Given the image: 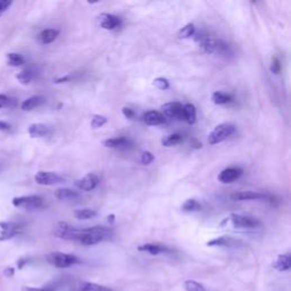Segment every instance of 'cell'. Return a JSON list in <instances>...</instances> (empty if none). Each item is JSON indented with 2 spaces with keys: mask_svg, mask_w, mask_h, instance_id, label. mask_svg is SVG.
Instances as JSON below:
<instances>
[{
  "mask_svg": "<svg viewBox=\"0 0 291 291\" xmlns=\"http://www.w3.org/2000/svg\"><path fill=\"white\" fill-rule=\"evenodd\" d=\"M111 234V230L105 226H92L88 229H80V235L78 241L86 246H92V244L99 243L103 240L107 239Z\"/></svg>",
  "mask_w": 291,
  "mask_h": 291,
  "instance_id": "cell-1",
  "label": "cell"
},
{
  "mask_svg": "<svg viewBox=\"0 0 291 291\" xmlns=\"http://www.w3.org/2000/svg\"><path fill=\"white\" fill-rule=\"evenodd\" d=\"M197 41L199 42V46L206 54H215L224 57H229L230 55H232L230 46L225 44V42H223L222 40H217L214 39V38L207 37L200 38V39H198Z\"/></svg>",
  "mask_w": 291,
  "mask_h": 291,
  "instance_id": "cell-2",
  "label": "cell"
},
{
  "mask_svg": "<svg viewBox=\"0 0 291 291\" xmlns=\"http://www.w3.org/2000/svg\"><path fill=\"white\" fill-rule=\"evenodd\" d=\"M48 260L49 264H52L53 266L58 267V268H66L70 267L72 265L78 264L80 259L77 256L71 255V254H65V252H50L46 257Z\"/></svg>",
  "mask_w": 291,
  "mask_h": 291,
  "instance_id": "cell-3",
  "label": "cell"
},
{
  "mask_svg": "<svg viewBox=\"0 0 291 291\" xmlns=\"http://www.w3.org/2000/svg\"><path fill=\"white\" fill-rule=\"evenodd\" d=\"M235 131V125L232 123H222L217 125L208 136L209 145H217L231 137Z\"/></svg>",
  "mask_w": 291,
  "mask_h": 291,
  "instance_id": "cell-4",
  "label": "cell"
},
{
  "mask_svg": "<svg viewBox=\"0 0 291 291\" xmlns=\"http://www.w3.org/2000/svg\"><path fill=\"white\" fill-rule=\"evenodd\" d=\"M13 205H14L15 207H20V208H24L29 210L38 209L42 207V205H44V198L37 195L16 197L13 199Z\"/></svg>",
  "mask_w": 291,
  "mask_h": 291,
  "instance_id": "cell-5",
  "label": "cell"
},
{
  "mask_svg": "<svg viewBox=\"0 0 291 291\" xmlns=\"http://www.w3.org/2000/svg\"><path fill=\"white\" fill-rule=\"evenodd\" d=\"M54 234L60 239L78 241V238L80 235V229L70 225L69 223L66 222H60L57 223L56 226H55Z\"/></svg>",
  "mask_w": 291,
  "mask_h": 291,
  "instance_id": "cell-6",
  "label": "cell"
},
{
  "mask_svg": "<svg viewBox=\"0 0 291 291\" xmlns=\"http://www.w3.org/2000/svg\"><path fill=\"white\" fill-rule=\"evenodd\" d=\"M230 221L232 225L240 227V229H252V227H257L261 224L258 218L242 214H231Z\"/></svg>",
  "mask_w": 291,
  "mask_h": 291,
  "instance_id": "cell-7",
  "label": "cell"
},
{
  "mask_svg": "<svg viewBox=\"0 0 291 291\" xmlns=\"http://www.w3.org/2000/svg\"><path fill=\"white\" fill-rule=\"evenodd\" d=\"M35 181L40 185H55L58 183H63L65 179L60 174L48 171H40L35 175Z\"/></svg>",
  "mask_w": 291,
  "mask_h": 291,
  "instance_id": "cell-8",
  "label": "cell"
},
{
  "mask_svg": "<svg viewBox=\"0 0 291 291\" xmlns=\"http://www.w3.org/2000/svg\"><path fill=\"white\" fill-rule=\"evenodd\" d=\"M98 24L100 25V28L104 29V30L113 31L121 27L122 21L119 16L108 14V13H103V14H100L98 16Z\"/></svg>",
  "mask_w": 291,
  "mask_h": 291,
  "instance_id": "cell-9",
  "label": "cell"
},
{
  "mask_svg": "<svg viewBox=\"0 0 291 291\" xmlns=\"http://www.w3.org/2000/svg\"><path fill=\"white\" fill-rule=\"evenodd\" d=\"M99 178L94 173H89V174L84 175L83 178L79 179L75 181V187H77L79 190L82 191H91L98 187L99 184Z\"/></svg>",
  "mask_w": 291,
  "mask_h": 291,
  "instance_id": "cell-10",
  "label": "cell"
},
{
  "mask_svg": "<svg viewBox=\"0 0 291 291\" xmlns=\"http://www.w3.org/2000/svg\"><path fill=\"white\" fill-rule=\"evenodd\" d=\"M233 201H248V200H269L271 197L266 193H261L258 191H239L231 196Z\"/></svg>",
  "mask_w": 291,
  "mask_h": 291,
  "instance_id": "cell-11",
  "label": "cell"
},
{
  "mask_svg": "<svg viewBox=\"0 0 291 291\" xmlns=\"http://www.w3.org/2000/svg\"><path fill=\"white\" fill-rule=\"evenodd\" d=\"M182 109L183 105L179 101H172V103L164 104L162 106V114L164 116L171 117V119L182 120Z\"/></svg>",
  "mask_w": 291,
  "mask_h": 291,
  "instance_id": "cell-12",
  "label": "cell"
},
{
  "mask_svg": "<svg viewBox=\"0 0 291 291\" xmlns=\"http://www.w3.org/2000/svg\"><path fill=\"white\" fill-rule=\"evenodd\" d=\"M21 230V226L13 222H0V241H6L15 237Z\"/></svg>",
  "mask_w": 291,
  "mask_h": 291,
  "instance_id": "cell-13",
  "label": "cell"
},
{
  "mask_svg": "<svg viewBox=\"0 0 291 291\" xmlns=\"http://www.w3.org/2000/svg\"><path fill=\"white\" fill-rule=\"evenodd\" d=\"M104 146L107 147V148L119 149V150H128V149L133 148L134 143L128 138L121 137V138L107 139V140L104 141Z\"/></svg>",
  "mask_w": 291,
  "mask_h": 291,
  "instance_id": "cell-14",
  "label": "cell"
},
{
  "mask_svg": "<svg viewBox=\"0 0 291 291\" xmlns=\"http://www.w3.org/2000/svg\"><path fill=\"white\" fill-rule=\"evenodd\" d=\"M242 168L238 166L227 167L223 170L220 174H218V181L222 183H232L233 181L238 180L242 174Z\"/></svg>",
  "mask_w": 291,
  "mask_h": 291,
  "instance_id": "cell-15",
  "label": "cell"
},
{
  "mask_svg": "<svg viewBox=\"0 0 291 291\" xmlns=\"http://www.w3.org/2000/svg\"><path fill=\"white\" fill-rule=\"evenodd\" d=\"M139 251H143V252H148L150 255H159V254H164V252H171L172 250L170 248L164 246V244H159V243H145V244H140L138 247Z\"/></svg>",
  "mask_w": 291,
  "mask_h": 291,
  "instance_id": "cell-16",
  "label": "cell"
},
{
  "mask_svg": "<svg viewBox=\"0 0 291 291\" xmlns=\"http://www.w3.org/2000/svg\"><path fill=\"white\" fill-rule=\"evenodd\" d=\"M143 122L147 125L157 126L165 123V116L161 112L157 111H149L143 115Z\"/></svg>",
  "mask_w": 291,
  "mask_h": 291,
  "instance_id": "cell-17",
  "label": "cell"
},
{
  "mask_svg": "<svg viewBox=\"0 0 291 291\" xmlns=\"http://www.w3.org/2000/svg\"><path fill=\"white\" fill-rule=\"evenodd\" d=\"M28 132L32 138H42V137L48 136V134L50 133V129H49V126H47L46 124L35 123L29 126Z\"/></svg>",
  "mask_w": 291,
  "mask_h": 291,
  "instance_id": "cell-18",
  "label": "cell"
},
{
  "mask_svg": "<svg viewBox=\"0 0 291 291\" xmlns=\"http://www.w3.org/2000/svg\"><path fill=\"white\" fill-rule=\"evenodd\" d=\"M45 101H46L45 97L33 96V97H30V98L25 99L22 103V105H21V108H22L24 112H30L32 111V109H35L37 107L41 106L42 104H45Z\"/></svg>",
  "mask_w": 291,
  "mask_h": 291,
  "instance_id": "cell-19",
  "label": "cell"
},
{
  "mask_svg": "<svg viewBox=\"0 0 291 291\" xmlns=\"http://www.w3.org/2000/svg\"><path fill=\"white\" fill-rule=\"evenodd\" d=\"M55 197L60 200H73L80 197V192L70 188H62L55 191Z\"/></svg>",
  "mask_w": 291,
  "mask_h": 291,
  "instance_id": "cell-20",
  "label": "cell"
},
{
  "mask_svg": "<svg viewBox=\"0 0 291 291\" xmlns=\"http://www.w3.org/2000/svg\"><path fill=\"white\" fill-rule=\"evenodd\" d=\"M273 267L275 268L276 271H280V272L288 271V269L291 267V257H290V255L283 254V255L277 256L276 260L273 263Z\"/></svg>",
  "mask_w": 291,
  "mask_h": 291,
  "instance_id": "cell-21",
  "label": "cell"
},
{
  "mask_svg": "<svg viewBox=\"0 0 291 291\" xmlns=\"http://www.w3.org/2000/svg\"><path fill=\"white\" fill-rule=\"evenodd\" d=\"M58 36H60V30H56V29H47V30L42 31L38 38H39V41L41 44L48 45L56 40Z\"/></svg>",
  "mask_w": 291,
  "mask_h": 291,
  "instance_id": "cell-22",
  "label": "cell"
},
{
  "mask_svg": "<svg viewBox=\"0 0 291 291\" xmlns=\"http://www.w3.org/2000/svg\"><path fill=\"white\" fill-rule=\"evenodd\" d=\"M197 117V111L195 105L187 104L183 106L182 109V120L187 122L188 124H193L196 122Z\"/></svg>",
  "mask_w": 291,
  "mask_h": 291,
  "instance_id": "cell-23",
  "label": "cell"
},
{
  "mask_svg": "<svg viewBox=\"0 0 291 291\" xmlns=\"http://www.w3.org/2000/svg\"><path fill=\"white\" fill-rule=\"evenodd\" d=\"M212 100L214 104L216 105H225L231 103L233 100V97L229 94H225V92L222 91H215L212 95Z\"/></svg>",
  "mask_w": 291,
  "mask_h": 291,
  "instance_id": "cell-24",
  "label": "cell"
},
{
  "mask_svg": "<svg viewBox=\"0 0 291 291\" xmlns=\"http://www.w3.org/2000/svg\"><path fill=\"white\" fill-rule=\"evenodd\" d=\"M74 216L78 218V220H82V221H88L91 220L97 216V212L95 209H90V208H83V209H77L74 210Z\"/></svg>",
  "mask_w": 291,
  "mask_h": 291,
  "instance_id": "cell-25",
  "label": "cell"
},
{
  "mask_svg": "<svg viewBox=\"0 0 291 291\" xmlns=\"http://www.w3.org/2000/svg\"><path fill=\"white\" fill-rule=\"evenodd\" d=\"M181 209L185 213L199 212V210H201V204L196 199H188L183 202L182 206H181Z\"/></svg>",
  "mask_w": 291,
  "mask_h": 291,
  "instance_id": "cell-26",
  "label": "cell"
},
{
  "mask_svg": "<svg viewBox=\"0 0 291 291\" xmlns=\"http://www.w3.org/2000/svg\"><path fill=\"white\" fill-rule=\"evenodd\" d=\"M35 77H36L35 71L31 70V69H25L22 72H20L18 75H16V79H18L22 84H29L33 81Z\"/></svg>",
  "mask_w": 291,
  "mask_h": 291,
  "instance_id": "cell-27",
  "label": "cell"
},
{
  "mask_svg": "<svg viewBox=\"0 0 291 291\" xmlns=\"http://www.w3.org/2000/svg\"><path fill=\"white\" fill-rule=\"evenodd\" d=\"M183 141V136L180 133H174V134H171V136H167L165 137L162 140V145L165 146V147H173V146H176L179 145Z\"/></svg>",
  "mask_w": 291,
  "mask_h": 291,
  "instance_id": "cell-28",
  "label": "cell"
},
{
  "mask_svg": "<svg viewBox=\"0 0 291 291\" xmlns=\"http://www.w3.org/2000/svg\"><path fill=\"white\" fill-rule=\"evenodd\" d=\"M80 291H113V290L105 285L94 283V282H83V283L80 285Z\"/></svg>",
  "mask_w": 291,
  "mask_h": 291,
  "instance_id": "cell-29",
  "label": "cell"
},
{
  "mask_svg": "<svg viewBox=\"0 0 291 291\" xmlns=\"http://www.w3.org/2000/svg\"><path fill=\"white\" fill-rule=\"evenodd\" d=\"M7 63L10 66H21L24 64V57L20 54L11 53L7 55Z\"/></svg>",
  "mask_w": 291,
  "mask_h": 291,
  "instance_id": "cell-30",
  "label": "cell"
},
{
  "mask_svg": "<svg viewBox=\"0 0 291 291\" xmlns=\"http://www.w3.org/2000/svg\"><path fill=\"white\" fill-rule=\"evenodd\" d=\"M195 32H196L195 25L192 23H189L181 29L179 32V38H181V39H189V38L195 36Z\"/></svg>",
  "mask_w": 291,
  "mask_h": 291,
  "instance_id": "cell-31",
  "label": "cell"
},
{
  "mask_svg": "<svg viewBox=\"0 0 291 291\" xmlns=\"http://www.w3.org/2000/svg\"><path fill=\"white\" fill-rule=\"evenodd\" d=\"M184 289L187 291H207L204 285L192 280H187L184 282Z\"/></svg>",
  "mask_w": 291,
  "mask_h": 291,
  "instance_id": "cell-32",
  "label": "cell"
},
{
  "mask_svg": "<svg viewBox=\"0 0 291 291\" xmlns=\"http://www.w3.org/2000/svg\"><path fill=\"white\" fill-rule=\"evenodd\" d=\"M108 122L106 116L103 115H94L91 119V126L94 129H99L101 126H104Z\"/></svg>",
  "mask_w": 291,
  "mask_h": 291,
  "instance_id": "cell-33",
  "label": "cell"
},
{
  "mask_svg": "<svg viewBox=\"0 0 291 291\" xmlns=\"http://www.w3.org/2000/svg\"><path fill=\"white\" fill-rule=\"evenodd\" d=\"M154 86L159 90H167L170 89V82L165 78H157L153 81Z\"/></svg>",
  "mask_w": 291,
  "mask_h": 291,
  "instance_id": "cell-34",
  "label": "cell"
},
{
  "mask_svg": "<svg viewBox=\"0 0 291 291\" xmlns=\"http://www.w3.org/2000/svg\"><path fill=\"white\" fill-rule=\"evenodd\" d=\"M232 240L230 238H226V237H221V238H216V239H213L210 240V241L207 242V246H227Z\"/></svg>",
  "mask_w": 291,
  "mask_h": 291,
  "instance_id": "cell-35",
  "label": "cell"
},
{
  "mask_svg": "<svg viewBox=\"0 0 291 291\" xmlns=\"http://www.w3.org/2000/svg\"><path fill=\"white\" fill-rule=\"evenodd\" d=\"M16 105V99L10 98L5 95H0V108L4 107H13Z\"/></svg>",
  "mask_w": 291,
  "mask_h": 291,
  "instance_id": "cell-36",
  "label": "cell"
},
{
  "mask_svg": "<svg viewBox=\"0 0 291 291\" xmlns=\"http://www.w3.org/2000/svg\"><path fill=\"white\" fill-rule=\"evenodd\" d=\"M155 159V156L150 153V151H142L140 156V162L143 165H149L150 163H153Z\"/></svg>",
  "mask_w": 291,
  "mask_h": 291,
  "instance_id": "cell-37",
  "label": "cell"
},
{
  "mask_svg": "<svg viewBox=\"0 0 291 291\" xmlns=\"http://www.w3.org/2000/svg\"><path fill=\"white\" fill-rule=\"evenodd\" d=\"M122 113H123V115L128 120H136V117H137L136 112H134L133 109H131L130 107H123V108H122Z\"/></svg>",
  "mask_w": 291,
  "mask_h": 291,
  "instance_id": "cell-38",
  "label": "cell"
},
{
  "mask_svg": "<svg viewBox=\"0 0 291 291\" xmlns=\"http://www.w3.org/2000/svg\"><path fill=\"white\" fill-rule=\"evenodd\" d=\"M281 70V64H280V61L277 57H273L272 58V65H271V71L273 72L274 74H277Z\"/></svg>",
  "mask_w": 291,
  "mask_h": 291,
  "instance_id": "cell-39",
  "label": "cell"
},
{
  "mask_svg": "<svg viewBox=\"0 0 291 291\" xmlns=\"http://www.w3.org/2000/svg\"><path fill=\"white\" fill-rule=\"evenodd\" d=\"M11 5H12V2H8V0H2V2H0V16H2L4 13L8 10V7H10Z\"/></svg>",
  "mask_w": 291,
  "mask_h": 291,
  "instance_id": "cell-40",
  "label": "cell"
},
{
  "mask_svg": "<svg viewBox=\"0 0 291 291\" xmlns=\"http://www.w3.org/2000/svg\"><path fill=\"white\" fill-rule=\"evenodd\" d=\"M23 291H55L52 286H44V288H25Z\"/></svg>",
  "mask_w": 291,
  "mask_h": 291,
  "instance_id": "cell-41",
  "label": "cell"
},
{
  "mask_svg": "<svg viewBox=\"0 0 291 291\" xmlns=\"http://www.w3.org/2000/svg\"><path fill=\"white\" fill-rule=\"evenodd\" d=\"M11 128L12 126L8 123H6V122L0 121V131H10Z\"/></svg>",
  "mask_w": 291,
  "mask_h": 291,
  "instance_id": "cell-42",
  "label": "cell"
},
{
  "mask_svg": "<svg viewBox=\"0 0 291 291\" xmlns=\"http://www.w3.org/2000/svg\"><path fill=\"white\" fill-rule=\"evenodd\" d=\"M5 274H6L7 276H10V277H11V276L13 275V274H14V269L11 268V267H10V268H7L6 271H5Z\"/></svg>",
  "mask_w": 291,
  "mask_h": 291,
  "instance_id": "cell-43",
  "label": "cell"
}]
</instances>
